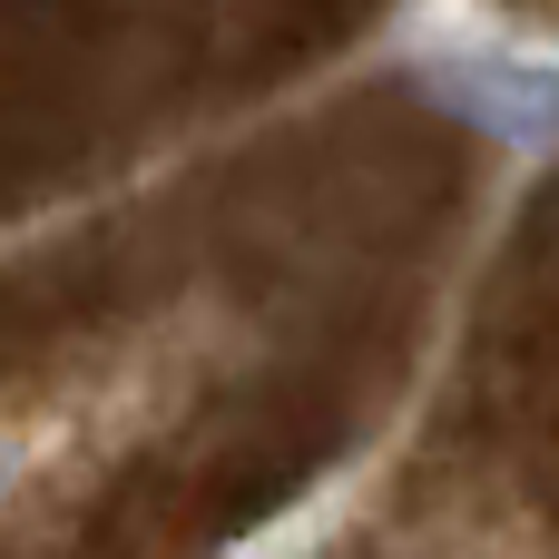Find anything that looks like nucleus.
<instances>
[{
	"label": "nucleus",
	"mask_w": 559,
	"mask_h": 559,
	"mask_svg": "<svg viewBox=\"0 0 559 559\" xmlns=\"http://www.w3.org/2000/svg\"><path fill=\"white\" fill-rule=\"evenodd\" d=\"M423 88H432L442 118L481 128L491 147H521V157H550V147H559V69H550V59L472 49V59H432Z\"/></svg>",
	"instance_id": "nucleus-1"
}]
</instances>
